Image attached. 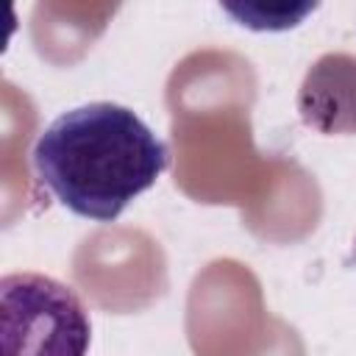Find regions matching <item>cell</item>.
Listing matches in <instances>:
<instances>
[{"label": "cell", "mask_w": 356, "mask_h": 356, "mask_svg": "<svg viewBox=\"0 0 356 356\" xmlns=\"http://www.w3.org/2000/svg\"><path fill=\"white\" fill-rule=\"evenodd\" d=\"M36 181L72 214L111 222L170 164V147L128 106L95 100L58 114L33 142Z\"/></svg>", "instance_id": "cell-1"}, {"label": "cell", "mask_w": 356, "mask_h": 356, "mask_svg": "<svg viewBox=\"0 0 356 356\" xmlns=\"http://www.w3.org/2000/svg\"><path fill=\"white\" fill-rule=\"evenodd\" d=\"M0 312L8 353L81 356L89 348L92 323L81 298L50 275H6L0 281Z\"/></svg>", "instance_id": "cell-2"}, {"label": "cell", "mask_w": 356, "mask_h": 356, "mask_svg": "<svg viewBox=\"0 0 356 356\" xmlns=\"http://www.w3.org/2000/svg\"><path fill=\"white\" fill-rule=\"evenodd\" d=\"M217 3L236 25L256 33L292 31L320 8V0H217Z\"/></svg>", "instance_id": "cell-3"}]
</instances>
